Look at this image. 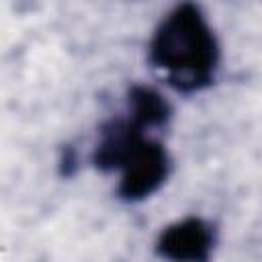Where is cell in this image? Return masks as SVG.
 Here are the masks:
<instances>
[{
  "mask_svg": "<svg viewBox=\"0 0 262 262\" xmlns=\"http://www.w3.org/2000/svg\"><path fill=\"white\" fill-rule=\"evenodd\" d=\"M147 59L178 94L209 90L221 70V45L203 6L180 2L166 10L147 41Z\"/></svg>",
  "mask_w": 262,
  "mask_h": 262,
  "instance_id": "cell-1",
  "label": "cell"
},
{
  "mask_svg": "<svg viewBox=\"0 0 262 262\" xmlns=\"http://www.w3.org/2000/svg\"><path fill=\"white\" fill-rule=\"evenodd\" d=\"M108 172L119 174L115 188L119 201L143 203L168 182L172 156L162 139L137 125H129L113 141Z\"/></svg>",
  "mask_w": 262,
  "mask_h": 262,
  "instance_id": "cell-2",
  "label": "cell"
},
{
  "mask_svg": "<svg viewBox=\"0 0 262 262\" xmlns=\"http://www.w3.org/2000/svg\"><path fill=\"white\" fill-rule=\"evenodd\" d=\"M217 248L215 225L199 215H186L162 227L154 252L164 262H211Z\"/></svg>",
  "mask_w": 262,
  "mask_h": 262,
  "instance_id": "cell-3",
  "label": "cell"
},
{
  "mask_svg": "<svg viewBox=\"0 0 262 262\" xmlns=\"http://www.w3.org/2000/svg\"><path fill=\"white\" fill-rule=\"evenodd\" d=\"M127 117L135 121L139 127L147 129L149 133L166 129L172 119V104L170 100L147 84H133L127 90Z\"/></svg>",
  "mask_w": 262,
  "mask_h": 262,
  "instance_id": "cell-4",
  "label": "cell"
}]
</instances>
